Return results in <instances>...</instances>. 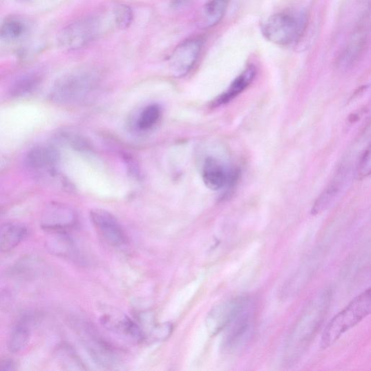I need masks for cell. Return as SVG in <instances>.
Returning a JSON list of instances; mask_svg holds the SVG:
<instances>
[{
    "mask_svg": "<svg viewBox=\"0 0 371 371\" xmlns=\"http://www.w3.org/2000/svg\"><path fill=\"white\" fill-rule=\"evenodd\" d=\"M330 291H325L312 301L296 323L286 345V359L295 363L313 341L324 321L330 303Z\"/></svg>",
    "mask_w": 371,
    "mask_h": 371,
    "instance_id": "6da1fadb",
    "label": "cell"
},
{
    "mask_svg": "<svg viewBox=\"0 0 371 371\" xmlns=\"http://www.w3.org/2000/svg\"><path fill=\"white\" fill-rule=\"evenodd\" d=\"M257 306L249 296H239L238 301L224 332L222 349L228 354L238 352L250 341L254 334Z\"/></svg>",
    "mask_w": 371,
    "mask_h": 371,
    "instance_id": "7a4b0ae2",
    "label": "cell"
},
{
    "mask_svg": "<svg viewBox=\"0 0 371 371\" xmlns=\"http://www.w3.org/2000/svg\"><path fill=\"white\" fill-rule=\"evenodd\" d=\"M371 291L368 289L336 315L326 326L321 339V348L327 349L345 332L370 314Z\"/></svg>",
    "mask_w": 371,
    "mask_h": 371,
    "instance_id": "3957f363",
    "label": "cell"
},
{
    "mask_svg": "<svg viewBox=\"0 0 371 371\" xmlns=\"http://www.w3.org/2000/svg\"><path fill=\"white\" fill-rule=\"evenodd\" d=\"M306 26L303 13L282 12L273 15L263 26V36L277 46H287L298 40Z\"/></svg>",
    "mask_w": 371,
    "mask_h": 371,
    "instance_id": "277c9868",
    "label": "cell"
},
{
    "mask_svg": "<svg viewBox=\"0 0 371 371\" xmlns=\"http://www.w3.org/2000/svg\"><path fill=\"white\" fill-rule=\"evenodd\" d=\"M97 73L92 70H78L67 74L55 84L52 99L62 105L80 102L97 83Z\"/></svg>",
    "mask_w": 371,
    "mask_h": 371,
    "instance_id": "5b68a950",
    "label": "cell"
},
{
    "mask_svg": "<svg viewBox=\"0 0 371 371\" xmlns=\"http://www.w3.org/2000/svg\"><path fill=\"white\" fill-rule=\"evenodd\" d=\"M100 31L101 21L99 18H82L68 24L59 33L58 46L67 51L80 50L95 40Z\"/></svg>",
    "mask_w": 371,
    "mask_h": 371,
    "instance_id": "8992f818",
    "label": "cell"
},
{
    "mask_svg": "<svg viewBox=\"0 0 371 371\" xmlns=\"http://www.w3.org/2000/svg\"><path fill=\"white\" fill-rule=\"evenodd\" d=\"M202 47V40L189 39L178 46L169 59L170 69L175 77L187 75L198 61Z\"/></svg>",
    "mask_w": 371,
    "mask_h": 371,
    "instance_id": "52a82bcc",
    "label": "cell"
},
{
    "mask_svg": "<svg viewBox=\"0 0 371 371\" xmlns=\"http://www.w3.org/2000/svg\"><path fill=\"white\" fill-rule=\"evenodd\" d=\"M91 217L97 231L109 244L121 247L127 243L128 237L122 226L111 213L95 209L91 212Z\"/></svg>",
    "mask_w": 371,
    "mask_h": 371,
    "instance_id": "ba28073f",
    "label": "cell"
},
{
    "mask_svg": "<svg viewBox=\"0 0 371 371\" xmlns=\"http://www.w3.org/2000/svg\"><path fill=\"white\" fill-rule=\"evenodd\" d=\"M236 173L230 171L219 160L210 157L204 163L202 180L207 188L218 191L234 182Z\"/></svg>",
    "mask_w": 371,
    "mask_h": 371,
    "instance_id": "9c48e42d",
    "label": "cell"
},
{
    "mask_svg": "<svg viewBox=\"0 0 371 371\" xmlns=\"http://www.w3.org/2000/svg\"><path fill=\"white\" fill-rule=\"evenodd\" d=\"M90 326L84 325L82 329V339L83 343L92 357L103 366H112L117 362V356L114 350L100 339Z\"/></svg>",
    "mask_w": 371,
    "mask_h": 371,
    "instance_id": "30bf717a",
    "label": "cell"
},
{
    "mask_svg": "<svg viewBox=\"0 0 371 371\" xmlns=\"http://www.w3.org/2000/svg\"><path fill=\"white\" fill-rule=\"evenodd\" d=\"M75 213L69 207L55 204L44 212L41 227L48 232L66 231L76 224Z\"/></svg>",
    "mask_w": 371,
    "mask_h": 371,
    "instance_id": "8fae6325",
    "label": "cell"
},
{
    "mask_svg": "<svg viewBox=\"0 0 371 371\" xmlns=\"http://www.w3.org/2000/svg\"><path fill=\"white\" fill-rule=\"evenodd\" d=\"M238 298L220 302L213 307L206 318V327L211 336L225 330L235 310Z\"/></svg>",
    "mask_w": 371,
    "mask_h": 371,
    "instance_id": "7c38bea8",
    "label": "cell"
},
{
    "mask_svg": "<svg viewBox=\"0 0 371 371\" xmlns=\"http://www.w3.org/2000/svg\"><path fill=\"white\" fill-rule=\"evenodd\" d=\"M59 160V152L51 145L34 147L26 157L28 168L40 170L55 167Z\"/></svg>",
    "mask_w": 371,
    "mask_h": 371,
    "instance_id": "4fadbf2b",
    "label": "cell"
},
{
    "mask_svg": "<svg viewBox=\"0 0 371 371\" xmlns=\"http://www.w3.org/2000/svg\"><path fill=\"white\" fill-rule=\"evenodd\" d=\"M256 75V69L254 66L247 67L240 76L237 77L227 91L220 95L213 104L215 106L225 105L237 96L242 93L246 88L250 85Z\"/></svg>",
    "mask_w": 371,
    "mask_h": 371,
    "instance_id": "5bb4252c",
    "label": "cell"
},
{
    "mask_svg": "<svg viewBox=\"0 0 371 371\" xmlns=\"http://www.w3.org/2000/svg\"><path fill=\"white\" fill-rule=\"evenodd\" d=\"M345 174L343 170L338 173L330 185L326 187L316 201L312 214L318 215L326 211L336 201L343 187Z\"/></svg>",
    "mask_w": 371,
    "mask_h": 371,
    "instance_id": "9a60e30c",
    "label": "cell"
},
{
    "mask_svg": "<svg viewBox=\"0 0 371 371\" xmlns=\"http://www.w3.org/2000/svg\"><path fill=\"white\" fill-rule=\"evenodd\" d=\"M106 327L117 334L131 337L137 341L142 339V334L139 326L126 316H106L102 319Z\"/></svg>",
    "mask_w": 371,
    "mask_h": 371,
    "instance_id": "2e32d148",
    "label": "cell"
},
{
    "mask_svg": "<svg viewBox=\"0 0 371 371\" xmlns=\"http://www.w3.org/2000/svg\"><path fill=\"white\" fill-rule=\"evenodd\" d=\"M228 8V0H210L202 8L199 25L202 28H211L225 17Z\"/></svg>",
    "mask_w": 371,
    "mask_h": 371,
    "instance_id": "e0dca14e",
    "label": "cell"
},
{
    "mask_svg": "<svg viewBox=\"0 0 371 371\" xmlns=\"http://www.w3.org/2000/svg\"><path fill=\"white\" fill-rule=\"evenodd\" d=\"M28 235L27 229L17 224L6 226L0 231V251L8 252L18 247Z\"/></svg>",
    "mask_w": 371,
    "mask_h": 371,
    "instance_id": "ac0fdd59",
    "label": "cell"
},
{
    "mask_svg": "<svg viewBox=\"0 0 371 371\" xmlns=\"http://www.w3.org/2000/svg\"><path fill=\"white\" fill-rule=\"evenodd\" d=\"M31 330L29 321L24 318L20 321L12 329L8 343L10 352L17 353L23 350L30 339Z\"/></svg>",
    "mask_w": 371,
    "mask_h": 371,
    "instance_id": "d6986e66",
    "label": "cell"
},
{
    "mask_svg": "<svg viewBox=\"0 0 371 371\" xmlns=\"http://www.w3.org/2000/svg\"><path fill=\"white\" fill-rule=\"evenodd\" d=\"M66 231L49 232L50 235L48 247L52 254L64 257H73L75 255V247Z\"/></svg>",
    "mask_w": 371,
    "mask_h": 371,
    "instance_id": "ffe728a7",
    "label": "cell"
},
{
    "mask_svg": "<svg viewBox=\"0 0 371 371\" xmlns=\"http://www.w3.org/2000/svg\"><path fill=\"white\" fill-rule=\"evenodd\" d=\"M28 30L27 23L21 18L11 17L0 23V39L4 41H17L23 37Z\"/></svg>",
    "mask_w": 371,
    "mask_h": 371,
    "instance_id": "44dd1931",
    "label": "cell"
},
{
    "mask_svg": "<svg viewBox=\"0 0 371 371\" xmlns=\"http://www.w3.org/2000/svg\"><path fill=\"white\" fill-rule=\"evenodd\" d=\"M40 82L41 78L37 74H28L14 83L10 91V95L17 97L30 94L36 90Z\"/></svg>",
    "mask_w": 371,
    "mask_h": 371,
    "instance_id": "7402d4cb",
    "label": "cell"
},
{
    "mask_svg": "<svg viewBox=\"0 0 371 371\" xmlns=\"http://www.w3.org/2000/svg\"><path fill=\"white\" fill-rule=\"evenodd\" d=\"M160 114V108L158 105L147 106L140 115L138 126L142 130L153 128L159 121Z\"/></svg>",
    "mask_w": 371,
    "mask_h": 371,
    "instance_id": "603a6c76",
    "label": "cell"
},
{
    "mask_svg": "<svg viewBox=\"0 0 371 371\" xmlns=\"http://www.w3.org/2000/svg\"><path fill=\"white\" fill-rule=\"evenodd\" d=\"M58 359L60 361L63 366L68 367L67 369L82 370V363L78 355L70 348L63 346L59 350Z\"/></svg>",
    "mask_w": 371,
    "mask_h": 371,
    "instance_id": "cb8c5ba5",
    "label": "cell"
},
{
    "mask_svg": "<svg viewBox=\"0 0 371 371\" xmlns=\"http://www.w3.org/2000/svg\"><path fill=\"white\" fill-rule=\"evenodd\" d=\"M113 16L116 26L120 29L128 28L133 19L132 9L124 4L118 5L115 8Z\"/></svg>",
    "mask_w": 371,
    "mask_h": 371,
    "instance_id": "d4e9b609",
    "label": "cell"
},
{
    "mask_svg": "<svg viewBox=\"0 0 371 371\" xmlns=\"http://www.w3.org/2000/svg\"><path fill=\"white\" fill-rule=\"evenodd\" d=\"M370 151L367 150L363 153L359 166V175L361 177H366L370 173Z\"/></svg>",
    "mask_w": 371,
    "mask_h": 371,
    "instance_id": "484cf974",
    "label": "cell"
},
{
    "mask_svg": "<svg viewBox=\"0 0 371 371\" xmlns=\"http://www.w3.org/2000/svg\"><path fill=\"white\" fill-rule=\"evenodd\" d=\"M16 365V363L10 359L0 360V370H15L17 369Z\"/></svg>",
    "mask_w": 371,
    "mask_h": 371,
    "instance_id": "4316f807",
    "label": "cell"
}]
</instances>
